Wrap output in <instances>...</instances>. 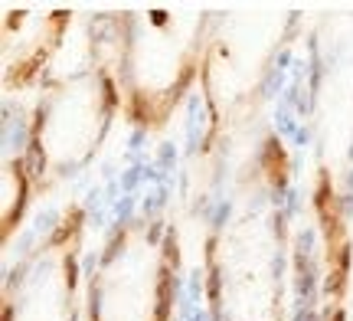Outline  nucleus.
<instances>
[{"mask_svg":"<svg viewBox=\"0 0 353 321\" xmlns=\"http://www.w3.org/2000/svg\"><path fill=\"white\" fill-rule=\"evenodd\" d=\"M314 204H317V213H321V223H324V240H327V295L341 298L343 285H347L350 243H347V226H343L341 206H337V197H334L327 171H324L321 180H317Z\"/></svg>","mask_w":353,"mask_h":321,"instance_id":"obj_1","label":"nucleus"},{"mask_svg":"<svg viewBox=\"0 0 353 321\" xmlns=\"http://www.w3.org/2000/svg\"><path fill=\"white\" fill-rule=\"evenodd\" d=\"M265 174L272 184H285V177H288V157H285L278 142L265 144Z\"/></svg>","mask_w":353,"mask_h":321,"instance_id":"obj_2","label":"nucleus"},{"mask_svg":"<svg viewBox=\"0 0 353 321\" xmlns=\"http://www.w3.org/2000/svg\"><path fill=\"white\" fill-rule=\"evenodd\" d=\"M167 309H170V272L161 266V279H157V315L154 321H167Z\"/></svg>","mask_w":353,"mask_h":321,"instance_id":"obj_3","label":"nucleus"},{"mask_svg":"<svg viewBox=\"0 0 353 321\" xmlns=\"http://www.w3.org/2000/svg\"><path fill=\"white\" fill-rule=\"evenodd\" d=\"M334 321H343V309H337V311H334Z\"/></svg>","mask_w":353,"mask_h":321,"instance_id":"obj_4","label":"nucleus"},{"mask_svg":"<svg viewBox=\"0 0 353 321\" xmlns=\"http://www.w3.org/2000/svg\"><path fill=\"white\" fill-rule=\"evenodd\" d=\"M92 321H99V318H95V315H92Z\"/></svg>","mask_w":353,"mask_h":321,"instance_id":"obj_5","label":"nucleus"}]
</instances>
